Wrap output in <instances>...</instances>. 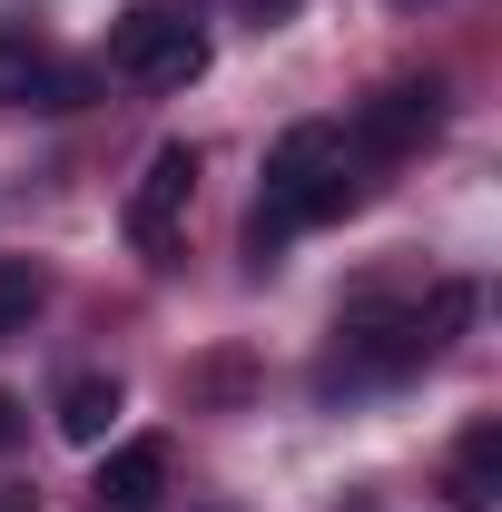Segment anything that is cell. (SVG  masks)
Returning <instances> with one entry per match:
<instances>
[{
  "label": "cell",
  "mask_w": 502,
  "mask_h": 512,
  "mask_svg": "<svg viewBox=\"0 0 502 512\" xmlns=\"http://www.w3.org/2000/svg\"><path fill=\"white\" fill-rule=\"evenodd\" d=\"M394 10H424V0H394Z\"/></svg>",
  "instance_id": "obj_13"
},
{
  "label": "cell",
  "mask_w": 502,
  "mask_h": 512,
  "mask_svg": "<svg viewBox=\"0 0 502 512\" xmlns=\"http://www.w3.org/2000/svg\"><path fill=\"white\" fill-rule=\"evenodd\" d=\"M79 69H50L30 40H0V99H20V109H79Z\"/></svg>",
  "instance_id": "obj_8"
},
{
  "label": "cell",
  "mask_w": 502,
  "mask_h": 512,
  "mask_svg": "<svg viewBox=\"0 0 502 512\" xmlns=\"http://www.w3.org/2000/svg\"><path fill=\"white\" fill-rule=\"evenodd\" d=\"M463 306H473V286H434V306H355V316L335 325V335H345L335 375H345V384H394V375H414L443 335L463 325ZM335 375H325V384H335Z\"/></svg>",
  "instance_id": "obj_2"
},
{
  "label": "cell",
  "mask_w": 502,
  "mask_h": 512,
  "mask_svg": "<svg viewBox=\"0 0 502 512\" xmlns=\"http://www.w3.org/2000/svg\"><path fill=\"white\" fill-rule=\"evenodd\" d=\"M20 444V404H10V394H0V453Z\"/></svg>",
  "instance_id": "obj_12"
},
{
  "label": "cell",
  "mask_w": 502,
  "mask_h": 512,
  "mask_svg": "<svg viewBox=\"0 0 502 512\" xmlns=\"http://www.w3.org/2000/svg\"><path fill=\"white\" fill-rule=\"evenodd\" d=\"M443 503H453V512H493V503H502V424H473V434L453 444Z\"/></svg>",
  "instance_id": "obj_7"
},
{
  "label": "cell",
  "mask_w": 502,
  "mask_h": 512,
  "mask_svg": "<svg viewBox=\"0 0 502 512\" xmlns=\"http://www.w3.org/2000/svg\"><path fill=\"white\" fill-rule=\"evenodd\" d=\"M345 207H355L345 128H325V119L286 128V138H276V158H266V197H256V217H247V256L266 266L296 227H325V217H345Z\"/></svg>",
  "instance_id": "obj_1"
},
{
  "label": "cell",
  "mask_w": 502,
  "mask_h": 512,
  "mask_svg": "<svg viewBox=\"0 0 502 512\" xmlns=\"http://www.w3.org/2000/svg\"><path fill=\"white\" fill-rule=\"evenodd\" d=\"M237 10H247L256 30H266V20H286V10H296V0H237Z\"/></svg>",
  "instance_id": "obj_11"
},
{
  "label": "cell",
  "mask_w": 502,
  "mask_h": 512,
  "mask_svg": "<svg viewBox=\"0 0 502 512\" xmlns=\"http://www.w3.org/2000/svg\"><path fill=\"white\" fill-rule=\"evenodd\" d=\"M99 512H158V493H168V444L158 434H138V444H119L109 463H99Z\"/></svg>",
  "instance_id": "obj_6"
},
{
  "label": "cell",
  "mask_w": 502,
  "mask_h": 512,
  "mask_svg": "<svg viewBox=\"0 0 502 512\" xmlns=\"http://www.w3.org/2000/svg\"><path fill=\"white\" fill-rule=\"evenodd\" d=\"M119 375H69L60 384V404H50V424H60L69 444H109V424H119Z\"/></svg>",
  "instance_id": "obj_9"
},
{
  "label": "cell",
  "mask_w": 502,
  "mask_h": 512,
  "mask_svg": "<svg viewBox=\"0 0 502 512\" xmlns=\"http://www.w3.org/2000/svg\"><path fill=\"white\" fill-rule=\"evenodd\" d=\"M109 69L138 79V89H188L197 69H207L197 10H188V0H138L119 30H109Z\"/></svg>",
  "instance_id": "obj_3"
},
{
  "label": "cell",
  "mask_w": 502,
  "mask_h": 512,
  "mask_svg": "<svg viewBox=\"0 0 502 512\" xmlns=\"http://www.w3.org/2000/svg\"><path fill=\"white\" fill-rule=\"evenodd\" d=\"M40 296H50V286H40V266L0 256V345H10V335H30V316H40Z\"/></svg>",
  "instance_id": "obj_10"
},
{
  "label": "cell",
  "mask_w": 502,
  "mask_h": 512,
  "mask_svg": "<svg viewBox=\"0 0 502 512\" xmlns=\"http://www.w3.org/2000/svg\"><path fill=\"white\" fill-rule=\"evenodd\" d=\"M188 197H197V148H188V138L148 148V168H138V188H128V247H138V256H168Z\"/></svg>",
  "instance_id": "obj_4"
},
{
  "label": "cell",
  "mask_w": 502,
  "mask_h": 512,
  "mask_svg": "<svg viewBox=\"0 0 502 512\" xmlns=\"http://www.w3.org/2000/svg\"><path fill=\"white\" fill-rule=\"evenodd\" d=\"M434 128H443V89H434V79H394V89H375V99L355 109V148L404 158V148H424Z\"/></svg>",
  "instance_id": "obj_5"
}]
</instances>
